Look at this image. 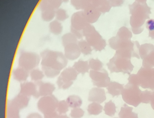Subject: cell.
I'll return each mask as SVG.
<instances>
[{
  "label": "cell",
  "mask_w": 154,
  "mask_h": 118,
  "mask_svg": "<svg viewBox=\"0 0 154 118\" xmlns=\"http://www.w3.org/2000/svg\"><path fill=\"white\" fill-rule=\"evenodd\" d=\"M40 55L42 69L48 78L58 76L68 63L64 53L59 51L46 49L42 51Z\"/></svg>",
  "instance_id": "obj_1"
},
{
  "label": "cell",
  "mask_w": 154,
  "mask_h": 118,
  "mask_svg": "<svg viewBox=\"0 0 154 118\" xmlns=\"http://www.w3.org/2000/svg\"><path fill=\"white\" fill-rule=\"evenodd\" d=\"M130 17L131 26L132 32L134 34H140L144 30V22L149 19V14H151L150 8L147 3L135 2L129 6Z\"/></svg>",
  "instance_id": "obj_2"
},
{
  "label": "cell",
  "mask_w": 154,
  "mask_h": 118,
  "mask_svg": "<svg viewBox=\"0 0 154 118\" xmlns=\"http://www.w3.org/2000/svg\"><path fill=\"white\" fill-rule=\"evenodd\" d=\"M131 32L126 27L119 29L116 36L109 40L110 47L114 50H128L139 54L140 45L137 41H131Z\"/></svg>",
  "instance_id": "obj_3"
},
{
  "label": "cell",
  "mask_w": 154,
  "mask_h": 118,
  "mask_svg": "<svg viewBox=\"0 0 154 118\" xmlns=\"http://www.w3.org/2000/svg\"><path fill=\"white\" fill-rule=\"evenodd\" d=\"M128 80L131 84L154 91V68L142 67L137 74L130 75Z\"/></svg>",
  "instance_id": "obj_4"
},
{
  "label": "cell",
  "mask_w": 154,
  "mask_h": 118,
  "mask_svg": "<svg viewBox=\"0 0 154 118\" xmlns=\"http://www.w3.org/2000/svg\"><path fill=\"white\" fill-rule=\"evenodd\" d=\"M107 65L111 73H122L129 75L134 68V65L131 61V58L116 53L110 60Z\"/></svg>",
  "instance_id": "obj_5"
},
{
  "label": "cell",
  "mask_w": 154,
  "mask_h": 118,
  "mask_svg": "<svg viewBox=\"0 0 154 118\" xmlns=\"http://www.w3.org/2000/svg\"><path fill=\"white\" fill-rule=\"evenodd\" d=\"M82 33L85 40L96 51H101L106 46V41L92 24H88L83 29Z\"/></svg>",
  "instance_id": "obj_6"
},
{
  "label": "cell",
  "mask_w": 154,
  "mask_h": 118,
  "mask_svg": "<svg viewBox=\"0 0 154 118\" xmlns=\"http://www.w3.org/2000/svg\"><path fill=\"white\" fill-rule=\"evenodd\" d=\"M142 94V92L138 85L129 83L125 86L122 94L124 101L134 107H137L141 103Z\"/></svg>",
  "instance_id": "obj_7"
},
{
  "label": "cell",
  "mask_w": 154,
  "mask_h": 118,
  "mask_svg": "<svg viewBox=\"0 0 154 118\" xmlns=\"http://www.w3.org/2000/svg\"><path fill=\"white\" fill-rule=\"evenodd\" d=\"M41 63L40 55L36 53L23 51L19 56L18 64L20 67L30 71L36 68Z\"/></svg>",
  "instance_id": "obj_8"
},
{
  "label": "cell",
  "mask_w": 154,
  "mask_h": 118,
  "mask_svg": "<svg viewBox=\"0 0 154 118\" xmlns=\"http://www.w3.org/2000/svg\"><path fill=\"white\" fill-rule=\"evenodd\" d=\"M79 73L73 67L65 68L60 73L57 80L59 88L66 90L70 87L77 79Z\"/></svg>",
  "instance_id": "obj_9"
},
{
  "label": "cell",
  "mask_w": 154,
  "mask_h": 118,
  "mask_svg": "<svg viewBox=\"0 0 154 118\" xmlns=\"http://www.w3.org/2000/svg\"><path fill=\"white\" fill-rule=\"evenodd\" d=\"M139 56L143 60V67L145 68L154 67V45L145 43L140 46Z\"/></svg>",
  "instance_id": "obj_10"
},
{
  "label": "cell",
  "mask_w": 154,
  "mask_h": 118,
  "mask_svg": "<svg viewBox=\"0 0 154 118\" xmlns=\"http://www.w3.org/2000/svg\"><path fill=\"white\" fill-rule=\"evenodd\" d=\"M59 101L54 95L41 97L37 104L38 109L44 114L57 111Z\"/></svg>",
  "instance_id": "obj_11"
},
{
  "label": "cell",
  "mask_w": 154,
  "mask_h": 118,
  "mask_svg": "<svg viewBox=\"0 0 154 118\" xmlns=\"http://www.w3.org/2000/svg\"><path fill=\"white\" fill-rule=\"evenodd\" d=\"M90 77L94 85L98 88H107L110 83L108 72L104 69L99 71L90 70Z\"/></svg>",
  "instance_id": "obj_12"
},
{
  "label": "cell",
  "mask_w": 154,
  "mask_h": 118,
  "mask_svg": "<svg viewBox=\"0 0 154 118\" xmlns=\"http://www.w3.org/2000/svg\"><path fill=\"white\" fill-rule=\"evenodd\" d=\"M88 24L83 11H77L72 15L71 19V28L82 32Z\"/></svg>",
  "instance_id": "obj_13"
},
{
  "label": "cell",
  "mask_w": 154,
  "mask_h": 118,
  "mask_svg": "<svg viewBox=\"0 0 154 118\" xmlns=\"http://www.w3.org/2000/svg\"><path fill=\"white\" fill-rule=\"evenodd\" d=\"M39 9L41 12V18L45 22H51L55 18V10L53 8L47 0H41L39 5Z\"/></svg>",
  "instance_id": "obj_14"
},
{
  "label": "cell",
  "mask_w": 154,
  "mask_h": 118,
  "mask_svg": "<svg viewBox=\"0 0 154 118\" xmlns=\"http://www.w3.org/2000/svg\"><path fill=\"white\" fill-rule=\"evenodd\" d=\"M78 42L69 43L64 47V54L67 60H76L81 55V53Z\"/></svg>",
  "instance_id": "obj_15"
},
{
  "label": "cell",
  "mask_w": 154,
  "mask_h": 118,
  "mask_svg": "<svg viewBox=\"0 0 154 118\" xmlns=\"http://www.w3.org/2000/svg\"><path fill=\"white\" fill-rule=\"evenodd\" d=\"M84 16L89 24H92L95 23L99 17L102 13L96 9L95 7L91 4H88L85 8L83 10Z\"/></svg>",
  "instance_id": "obj_16"
},
{
  "label": "cell",
  "mask_w": 154,
  "mask_h": 118,
  "mask_svg": "<svg viewBox=\"0 0 154 118\" xmlns=\"http://www.w3.org/2000/svg\"><path fill=\"white\" fill-rule=\"evenodd\" d=\"M106 100V93L103 88L94 87L89 92L88 100L92 102L102 103Z\"/></svg>",
  "instance_id": "obj_17"
},
{
  "label": "cell",
  "mask_w": 154,
  "mask_h": 118,
  "mask_svg": "<svg viewBox=\"0 0 154 118\" xmlns=\"http://www.w3.org/2000/svg\"><path fill=\"white\" fill-rule=\"evenodd\" d=\"M28 97L38 98V93L36 83L32 82H24L21 84L20 92Z\"/></svg>",
  "instance_id": "obj_18"
},
{
  "label": "cell",
  "mask_w": 154,
  "mask_h": 118,
  "mask_svg": "<svg viewBox=\"0 0 154 118\" xmlns=\"http://www.w3.org/2000/svg\"><path fill=\"white\" fill-rule=\"evenodd\" d=\"M36 84L39 97L52 95L55 90V86L49 82H43L40 81L36 82Z\"/></svg>",
  "instance_id": "obj_19"
},
{
  "label": "cell",
  "mask_w": 154,
  "mask_h": 118,
  "mask_svg": "<svg viewBox=\"0 0 154 118\" xmlns=\"http://www.w3.org/2000/svg\"><path fill=\"white\" fill-rule=\"evenodd\" d=\"M91 3L96 9L103 14L109 12L112 8L109 0H91Z\"/></svg>",
  "instance_id": "obj_20"
},
{
  "label": "cell",
  "mask_w": 154,
  "mask_h": 118,
  "mask_svg": "<svg viewBox=\"0 0 154 118\" xmlns=\"http://www.w3.org/2000/svg\"><path fill=\"white\" fill-rule=\"evenodd\" d=\"M11 101L21 110L28 105L30 101V97L20 93Z\"/></svg>",
  "instance_id": "obj_21"
},
{
  "label": "cell",
  "mask_w": 154,
  "mask_h": 118,
  "mask_svg": "<svg viewBox=\"0 0 154 118\" xmlns=\"http://www.w3.org/2000/svg\"><path fill=\"white\" fill-rule=\"evenodd\" d=\"M20 110L11 100L9 101L7 103L6 118H20Z\"/></svg>",
  "instance_id": "obj_22"
},
{
  "label": "cell",
  "mask_w": 154,
  "mask_h": 118,
  "mask_svg": "<svg viewBox=\"0 0 154 118\" xmlns=\"http://www.w3.org/2000/svg\"><path fill=\"white\" fill-rule=\"evenodd\" d=\"M29 74L30 72L20 67L14 69L13 72L14 79L20 82H25L29 77Z\"/></svg>",
  "instance_id": "obj_23"
},
{
  "label": "cell",
  "mask_w": 154,
  "mask_h": 118,
  "mask_svg": "<svg viewBox=\"0 0 154 118\" xmlns=\"http://www.w3.org/2000/svg\"><path fill=\"white\" fill-rule=\"evenodd\" d=\"M108 93L111 95L113 98L122 94L124 88V85L119 84L116 82H111L107 87Z\"/></svg>",
  "instance_id": "obj_24"
},
{
  "label": "cell",
  "mask_w": 154,
  "mask_h": 118,
  "mask_svg": "<svg viewBox=\"0 0 154 118\" xmlns=\"http://www.w3.org/2000/svg\"><path fill=\"white\" fill-rule=\"evenodd\" d=\"M133 107H129L127 104L121 107V111L119 113L120 118H138L137 113L133 112Z\"/></svg>",
  "instance_id": "obj_25"
},
{
  "label": "cell",
  "mask_w": 154,
  "mask_h": 118,
  "mask_svg": "<svg viewBox=\"0 0 154 118\" xmlns=\"http://www.w3.org/2000/svg\"><path fill=\"white\" fill-rule=\"evenodd\" d=\"M72 67L75 69L79 74H85L88 73L90 70L89 62L84 60H79L76 61Z\"/></svg>",
  "instance_id": "obj_26"
},
{
  "label": "cell",
  "mask_w": 154,
  "mask_h": 118,
  "mask_svg": "<svg viewBox=\"0 0 154 118\" xmlns=\"http://www.w3.org/2000/svg\"><path fill=\"white\" fill-rule=\"evenodd\" d=\"M50 32L54 35H59L63 31V26L61 22L57 20H53L49 24Z\"/></svg>",
  "instance_id": "obj_27"
},
{
  "label": "cell",
  "mask_w": 154,
  "mask_h": 118,
  "mask_svg": "<svg viewBox=\"0 0 154 118\" xmlns=\"http://www.w3.org/2000/svg\"><path fill=\"white\" fill-rule=\"evenodd\" d=\"M78 44L81 54L85 55H88L91 54L92 53L93 48L85 39H82L79 40Z\"/></svg>",
  "instance_id": "obj_28"
},
{
  "label": "cell",
  "mask_w": 154,
  "mask_h": 118,
  "mask_svg": "<svg viewBox=\"0 0 154 118\" xmlns=\"http://www.w3.org/2000/svg\"><path fill=\"white\" fill-rule=\"evenodd\" d=\"M66 101L69 107L72 108L80 107L83 102L81 98L78 95H69L66 99Z\"/></svg>",
  "instance_id": "obj_29"
},
{
  "label": "cell",
  "mask_w": 154,
  "mask_h": 118,
  "mask_svg": "<svg viewBox=\"0 0 154 118\" xmlns=\"http://www.w3.org/2000/svg\"><path fill=\"white\" fill-rule=\"evenodd\" d=\"M103 109V106L100 103L92 102L88 106L87 111L90 115H97L102 113Z\"/></svg>",
  "instance_id": "obj_30"
},
{
  "label": "cell",
  "mask_w": 154,
  "mask_h": 118,
  "mask_svg": "<svg viewBox=\"0 0 154 118\" xmlns=\"http://www.w3.org/2000/svg\"><path fill=\"white\" fill-rule=\"evenodd\" d=\"M72 7L78 11H83L90 4L91 0H70Z\"/></svg>",
  "instance_id": "obj_31"
},
{
  "label": "cell",
  "mask_w": 154,
  "mask_h": 118,
  "mask_svg": "<svg viewBox=\"0 0 154 118\" xmlns=\"http://www.w3.org/2000/svg\"><path fill=\"white\" fill-rule=\"evenodd\" d=\"M61 41L62 45L64 47L69 43L78 42L79 39L73 34L70 32L63 35L61 37Z\"/></svg>",
  "instance_id": "obj_32"
},
{
  "label": "cell",
  "mask_w": 154,
  "mask_h": 118,
  "mask_svg": "<svg viewBox=\"0 0 154 118\" xmlns=\"http://www.w3.org/2000/svg\"><path fill=\"white\" fill-rule=\"evenodd\" d=\"M31 79L35 82H38L43 79L45 75L42 70L35 68L30 72Z\"/></svg>",
  "instance_id": "obj_33"
},
{
  "label": "cell",
  "mask_w": 154,
  "mask_h": 118,
  "mask_svg": "<svg viewBox=\"0 0 154 118\" xmlns=\"http://www.w3.org/2000/svg\"><path fill=\"white\" fill-rule=\"evenodd\" d=\"M116 107L115 105V103L110 100L109 102L105 103L103 110L106 115L112 117L115 115V113L116 112Z\"/></svg>",
  "instance_id": "obj_34"
},
{
  "label": "cell",
  "mask_w": 154,
  "mask_h": 118,
  "mask_svg": "<svg viewBox=\"0 0 154 118\" xmlns=\"http://www.w3.org/2000/svg\"><path fill=\"white\" fill-rule=\"evenodd\" d=\"M88 62L91 70L99 71L103 69V63L98 59H91Z\"/></svg>",
  "instance_id": "obj_35"
},
{
  "label": "cell",
  "mask_w": 154,
  "mask_h": 118,
  "mask_svg": "<svg viewBox=\"0 0 154 118\" xmlns=\"http://www.w3.org/2000/svg\"><path fill=\"white\" fill-rule=\"evenodd\" d=\"M68 17L67 12L63 8H59L55 11V18L59 21H64L67 20Z\"/></svg>",
  "instance_id": "obj_36"
},
{
  "label": "cell",
  "mask_w": 154,
  "mask_h": 118,
  "mask_svg": "<svg viewBox=\"0 0 154 118\" xmlns=\"http://www.w3.org/2000/svg\"><path fill=\"white\" fill-rule=\"evenodd\" d=\"M69 107L66 101H59L57 111L59 114H65L68 111Z\"/></svg>",
  "instance_id": "obj_37"
},
{
  "label": "cell",
  "mask_w": 154,
  "mask_h": 118,
  "mask_svg": "<svg viewBox=\"0 0 154 118\" xmlns=\"http://www.w3.org/2000/svg\"><path fill=\"white\" fill-rule=\"evenodd\" d=\"M85 114L84 110L80 107L72 108L70 113V115L72 118H81Z\"/></svg>",
  "instance_id": "obj_38"
},
{
  "label": "cell",
  "mask_w": 154,
  "mask_h": 118,
  "mask_svg": "<svg viewBox=\"0 0 154 118\" xmlns=\"http://www.w3.org/2000/svg\"><path fill=\"white\" fill-rule=\"evenodd\" d=\"M146 28L149 31V36L154 39V20L150 19L146 23Z\"/></svg>",
  "instance_id": "obj_39"
},
{
  "label": "cell",
  "mask_w": 154,
  "mask_h": 118,
  "mask_svg": "<svg viewBox=\"0 0 154 118\" xmlns=\"http://www.w3.org/2000/svg\"><path fill=\"white\" fill-rule=\"evenodd\" d=\"M152 92L148 90L142 92V102L143 103H149L150 102Z\"/></svg>",
  "instance_id": "obj_40"
},
{
  "label": "cell",
  "mask_w": 154,
  "mask_h": 118,
  "mask_svg": "<svg viewBox=\"0 0 154 118\" xmlns=\"http://www.w3.org/2000/svg\"><path fill=\"white\" fill-rule=\"evenodd\" d=\"M47 1L55 10L60 8L61 4L63 3L62 0H47Z\"/></svg>",
  "instance_id": "obj_41"
},
{
  "label": "cell",
  "mask_w": 154,
  "mask_h": 118,
  "mask_svg": "<svg viewBox=\"0 0 154 118\" xmlns=\"http://www.w3.org/2000/svg\"><path fill=\"white\" fill-rule=\"evenodd\" d=\"M112 7H120L124 3V0H109Z\"/></svg>",
  "instance_id": "obj_42"
},
{
  "label": "cell",
  "mask_w": 154,
  "mask_h": 118,
  "mask_svg": "<svg viewBox=\"0 0 154 118\" xmlns=\"http://www.w3.org/2000/svg\"><path fill=\"white\" fill-rule=\"evenodd\" d=\"M59 113L57 111L44 114V118H57Z\"/></svg>",
  "instance_id": "obj_43"
},
{
  "label": "cell",
  "mask_w": 154,
  "mask_h": 118,
  "mask_svg": "<svg viewBox=\"0 0 154 118\" xmlns=\"http://www.w3.org/2000/svg\"><path fill=\"white\" fill-rule=\"evenodd\" d=\"M26 118H43V117L38 113H33L28 115Z\"/></svg>",
  "instance_id": "obj_44"
},
{
  "label": "cell",
  "mask_w": 154,
  "mask_h": 118,
  "mask_svg": "<svg viewBox=\"0 0 154 118\" xmlns=\"http://www.w3.org/2000/svg\"><path fill=\"white\" fill-rule=\"evenodd\" d=\"M150 104L152 108L154 110V91L152 92L151 95V99H150Z\"/></svg>",
  "instance_id": "obj_45"
},
{
  "label": "cell",
  "mask_w": 154,
  "mask_h": 118,
  "mask_svg": "<svg viewBox=\"0 0 154 118\" xmlns=\"http://www.w3.org/2000/svg\"><path fill=\"white\" fill-rule=\"evenodd\" d=\"M57 118H69L68 116L66 114H59Z\"/></svg>",
  "instance_id": "obj_46"
},
{
  "label": "cell",
  "mask_w": 154,
  "mask_h": 118,
  "mask_svg": "<svg viewBox=\"0 0 154 118\" xmlns=\"http://www.w3.org/2000/svg\"><path fill=\"white\" fill-rule=\"evenodd\" d=\"M137 2H142V3H146L147 0H136Z\"/></svg>",
  "instance_id": "obj_47"
},
{
  "label": "cell",
  "mask_w": 154,
  "mask_h": 118,
  "mask_svg": "<svg viewBox=\"0 0 154 118\" xmlns=\"http://www.w3.org/2000/svg\"><path fill=\"white\" fill-rule=\"evenodd\" d=\"M62 2L64 3H67L69 1H70V0H62Z\"/></svg>",
  "instance_id": "obj_48"
},
{
  "label": "cell",
  "mask_w": 154,
  "mask_h": 118,
  "mask_svg": "<svg viewBox=\"0 0 154 118\" xmlns=\"http://www.w3.org/2000/svg\"></svg>",
  "instance_id": "obj_49"
}]
</instances>
